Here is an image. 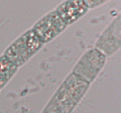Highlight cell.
Listing matches in <instances>:
<instances>
[{"instance_id": "1", "label": "cell", "mask_w": 121, "mask_h": 113, "mask_svg": "<svg viewBox=\"0 0 121 113\" xmlns=\"http://www.w3.org/2000/svg\"><path fill=\"white\" fill-rule=\"evenodd\" d=\"M90 84L71 73L52 98L67 113H71L88 89Z\"/></svg>"}, {"instance_id": "2", "label": "cell", "mask_w": 121, "mask_h": 113, "mask_svg": "<svg viewBox=\"0 0 121 113\" xmlns=\"http://www.w3.org/2000/svg\"><path fill=\"white\" fill-rule=\"evenodd\" d=\"M43 44L31 29L13 42L6 49L4 55L19 67L27 62Z\"/></svg>"}, {"instance_id": "3", "label": "cell", "mask_w": 121, "mask_h": 113, "mask_svg": "<svg viewBox=\"0 0 121 113\" xmlns=\"http://www.w3.org/2000/svg\"><path fill=\"white\" fill-rule=\"evenodd\" d=\"M106 56L96 48L86 52L73 68L74 74L91 84L105 65Z\"/></svg>"}, {"instance_id": "4", "label": "cell", "mask_w": 121, "mask_h": 113, "mask_svg": "<svg viewBox=\"0 0 121 113\" xmlns=\"http://www.w3.org/2000/svg\"><path fill=\"white\" fill-rule=\"evenodd\" d=\"M121 21L120 15L106 27L99 36L95 44L96 49L105 56H111L121 47Z\"/></svg>"}, {"instance_id": "5", "label": "cell", "mask_w": 121, "mask_h": 113, "mask_svg": "<svg viewBox=\"0 0 121 113\" xmlns=\"http://www.w3.org/2000/svg\"><path fill=\"white\" fill-rule=\"evenodd\" d=\"M66 27L54 10L40 19L32 29L44 44L57 36Z\"/></svg>"}, {"instance_id": "6", "label": "cell", "mask_w": 121, "mask_h": 113, "mask_svg": "<svg viewBox=\"0 0 121 113\" xmlns=\"http://www.w3.org/2000/svg\"><path fill=\"white\" fill-rule=\"evenodd\" d=\"M88 9L85 1H67L58 6L55 11L67 26L86 14Z\"/></svg>"}, {"instance_id": "7", "label": "cell", "mask_w": 121, "mask_h": 113, "mask_svg": "<svg viewBox=\"0 0 121 113\" xmlns=\"http://www.w3.org/2000/svg\"><path fill=\"white\" fill-rule=\"evenodd\" d=\"M18 67L6 58L0 57V89L3 88L13 77Z\"/></svg>"}, {"instance_id": "8", "label": "cell", "mask_w": 121, "mask_h": 113, "mask_svg": "<svg viewBox=\"0 0 121 113\" xmlns=\"http://www.w3.org/2000/svg\"><path fill=\"white\" fill-rule=\"evenodd\" d=\"M105 2L106 1H85V4L88 8H94Z\"/></svg>"}]
</instances>
